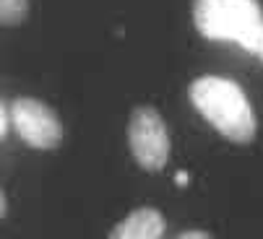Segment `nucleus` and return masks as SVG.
<instances>
[{"label": "nucleus", "instance_id": "obj_1", "mask_svg": "<svg viewBox=\"0 0 263 239\" xmlns=\"http://www.w3.org/2000/svg\"><path fill=\"white\" fill-rule=\"evenodd\" d=\"M191 104L203 114L209 123L232 143H250L255 138L258 123L253 107L232 78L221 75H201L187 86Z\"/></svg>", "mask_w": 263, "mask_h": 239}, {"label": "nucleus", "instance_id": "obj_2", "mask_svg": "<svg viewBox=\"0 0 263 239\" xmlns=\"http://www.w3.org/2000/svg\"><path fill=\"white\" fill-rule=\"evenodd\" d=\"M193 24L209 39H232L250 52L263 47V13L258 0H193Z\"/></svg>", "mask_w": 263, "mask_h": 239}, {"label": "nucleus", "instance_id": "obj_3", "mask_svg": "<svg viewBox=\"0 0 263 239\" xmlns=\"http://www.w3.org/2000/svg\"><path fill=\"white\" fill-rule=\"evenodd\" d=\"M128 148L136 164L146 172H159L170 162V133L154 107H136L128 120Z\"/></svg>", "mask_w": 263, "mask_h": 239}, {"label": "nucleus", "instance_id": "obj_4", "mask_svg": "<svg viewBox=\"0 0 263 239\" xmlns=\"http://www.w3.org/2000/svg\"><path fill=\"white\" fill-rule=\"evenodd\" d=\"M11 123L16 135L31 148H55L63 141V125L52 107L40 99L18 96L11 102Z\"/></svg>", "mask_w": 263, "mask_h": 239}, {"label": "nucleus", "instance_id": "obj_5", "mask_svg": "<svg viewBox=\"0 0 263 239\" xmlns=\"http://www.w3.org/2000/svg\"><path fill=\"white\" fill-rule=\"evenodd\" d=\"M167 224L164 216L157 208H136L130 211L120 224L112 226V231L107 234V239H162Z\"/></svg>", "mask_w": 263, "mask_h": 239}, {"label": "nucleus", "instance_id": "obj_6", "mask_svg": "<svg viewBox=\"0 0 263 239\" xmlns=\"http://www.w3.org/2000/svg\"><path fill=\"white\" fill-rule=\"evenodd\" d=\"M29 11V0H0V21L6 26L21 24Z\"/></svg>", "mask_w": 263, "mask_h": 239}, {"label": "nucleus", "instance_id": "obj_7", "mask_svg": "<svg viewBox=\"0 0 263 239\" xmlns=\"http://www.w3.org/2000/svg\"><path fill=\"white\" fill-rule=\"evenodd\" d=\"M8 123H11V107L3 99V102H0V138L8 135Z\"/></svg>", "mask_w": 263, "mask_h": 239}, {"label": "nucleus", "instance_id": "obj_8", "mask_svg": "<svg viewBox=\"0 0 263 239\" xmlns=\"http://www.w3.org/2000/svg\"><path fill=\"white\" fill-rule=\"evenodd\" d=\"M175 239H214L209 231H201V229H191V231H182V234H177Z\"/></svg>", "mask_w": 263, "mask_h": 239}, {"label": "nucleus", "instance_id": "obj_9", "mask_svg": "<svg viewBox=\"0 0 263 239\" xmlns=\"http://www.w3.org/2000/svg\"><path fill=\"white\" fill-rule=\"evenodd\" d=\"M258 57H260V60H263V47H260V52H258Z\"/></svg>", "mask_w": 263, "mask_h": 239}]
</instances>
